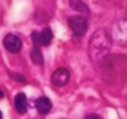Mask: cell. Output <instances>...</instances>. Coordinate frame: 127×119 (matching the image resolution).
I'll list each match as a JSON object with an SVG mask.
<instances>
[{"label":"cell","instance_id":"obj_1","mask_svg":"<svg viewBox=\"0 0 127 119\" xmlns=\"http://www.w3.org/2000/svg\"><path fill=\"white\" fill-rule=\"evenodd\" d=\"M109 49H111V35L105 30L95 31L89 43V53L92 62L96 66H100L103 63L106 55L109 53Z\"/></svg>","mask_w":127,"mask_h":119},{"label":"cell","instance_id":"obj_2","mask_svg":"<svg viewBox=\"0 0 127 119\" xmlns=\"http://www.w3.org/2000/svg\"><path fill=\"white\" fill-rule=\"evenodd\" d=\"M112 38L115 43L121 46H127V16L115 22L114 30H112Z\"/></svg>","mask_w":127,"mask_h":119},{"label":"cell","instance_id":"obj_3","mask_svg":"<svg viewBox=\"0 0 127 119\" xmlns=\"http://www.w3.org/2000/svg\"><path fill=\"white\" fill-rule=\"evenodd\" d=\"M68 27L71 31L77 35V37H83L87 31V19L81 15H75V16H69L68 18Z\"/></svg>","mask_w":127,"mask_h":119},{"label":"cell","instance_id":"obj_4","mask_svg":"<svg viewBox=\"0 0 127 119\" xmlns=\"http://www.w3.org/2000/svg\"><path fill=\"white\" fill-rule=\"evenodd\" d=\"M53 38V34L50 28H44L41 32H37V31H32L31 32V40L34 43L35 47H40V46H49L50 41Z\"/></svg>","mask_w":127,"mask_h":119},{"label":"cell","instance_id":"obj_5","mask_svg":"<svg viewBox=\"0 0 127 119\" xmlns=\"http://www.w3.org/2000/svg\"><path fill=\"white\" fill-rule=\"evenodd\" d=\"M3 46H4V49H6L7 52H10V53H18V52H21V49H22V41H21V38H19L16 34H7V35L3 38Z\"/></svg>","mask_w":127,"mask_h":119},{"label":"cell","instance_id":"obj_6","mask_svg":"<svg viewBox=\"0 0 127 119\" xmlns=\"http://www.w3.org/2000/svg\"><path fill=\"white\" fill-rule=\"evenodd\" d=\"M69 78H71V75H69V71L66 68H58L52 74V84L56 87H64L68 84Z\"/></svg>","mask_w":127,"mask_h":119},{"label":"cell","instance_id":"obj_7","mask_svg":"<svg viewBox=\"0 0 127 119\" xmlns=\"http://www.w3.org/2000/svg\"><path fill=\"white\" fill-rule=\"evenodd\" d=\"M35 109H37V112L40 113V115H46V113H49L50 112V109H52V101L47 99V97H38L37 100H35Z\"/></svg>","mask_w":127,"mask_h":119},{"label":"cell","instance_id":"obj_8","mask_svg":"<svg viewBox=\"0 0 127 119\" xmlns=\"http://www.w3.org/2000/svg\"><path fill=\"white\" fill-rule=\"evenodd\" d=\"M15 109L18 113L24 115L28 109V104H27V96L24 93H18L16 97H15Z\"/></svg>","mask_w":127,"mask_h":119},{"label":"cell","instance_id":"obj_9","mask_svg":"<svg viewBox=\"0 0 127 119\" xmlns=\"http://www.w3.org/2000/svg\"><path fill=\"white\" fill-rule=\"evenodd\" d=\"M69 6H71L74 10L80 12V13L89 15V7H87V6H86V3H83L81 0H71V1H69Z\"/></svg>","mask_w":127,"mask_h":119},{"label":"cell","instance_id":"obj_10","mask_svg":"<svg viewBox=\"0 0 127 119\" xmlns=\"http://www.w3.org/2000/svg\"><path fill=\"white\" fill-rule=\"evenodd\" d=\"M30 58H31L32 63H35V65H43V55H41V52H40L38 47H34V49H32Z\"/></svg>","mask_w":127,"mask_h":119},{"label":"cell","instance_id":"obj_11","mask_svg":"<svg viewBox=\"0 0 127 119\" xmlns=\"http://www.w3.org/2000/svg\"><path fill=\"white\" fill-rule=\"evenodd\" d=\"M9 77H10L12 79H15L16 82H22V84H25V82H27V78H25L24 75H19V74H15V72H9Z\"/></svg>","mask_w":127,"mask_h":119},{"label":"cell","instance_id":"obj_12","mask_svg":"<svg viewBox=\"0 0 127 119\" xmlns=\"http://www.w3.org/2000/svg\"><path fill=\"white\" fill-rule=\"evenodd\" d=\"M84 119H102V118L99 115H96V113H90V115H87Z\"/></svg>","mask_w":127,"mask_h":119},{"label":"cell","instance_id":"obj_13","mask_svg":"<svg viewBox=\"0 0 127 119\" xmlns=\"http://www.w3.org/2000/svg\"><path fill=\"white\" fill-rule=\"evenodd\" d=\"M3 96H4V94H3V91H1V90H0V99H1V97H3Z\"/></svg>","mask_w":127,"mask_h":119},{"label":"cell","instance_id":"obj_14","mask_svg":"<svg viewBox=\"0 0 127 119\" xmlns=\"http://www.w3.org/2000/svg\"><path fill=\"white\" fill-rule=\"evenodd\" d=\"M0 119H3V113H1V110H0Z\"/></svg>","mask_w":127,"mask_h":119}]
</instances>
